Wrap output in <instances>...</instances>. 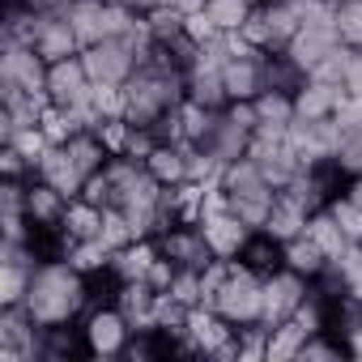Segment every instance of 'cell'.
Wrapping results in <instances>:
<instances>
[{"label":"cell","mask_w":362,"mask_h":362,"mask_svg":"<svg viewBox=\"0 0 362 362\" xmlns=\"http://www.w3.org/2000/svg\"><path fill=\"white\" fill-rule=\"evenodd\" d=\"M107 5H128V9H136V0H107Z\"/></svg>","instance_id":"obj_45"},{"label":"cell","mask_w":362,"mask_h":362,"mask_svg":"<svg viewBox=\"0 0 362 362\" xmlns=\"http://www.w3.org/2000/svg\"><path fill=\"white\" fill-rule=\"evenodd\" d=\"M77 358H90L77 320H69V324H39V362H77Z\"/></svg>","instance_id":"obj_15"},{"label":"cell","mask_w":362,"mask_h":362,"mask_svg":"<svg viewBox=\"0 0 362 362\" xmlns=\"http://www.w3.org/2000/svg\"><path fill=\"white\" fill-rule=\"evenodd\" d=\"M341 197L362 209V175H349V179H345V192H341Z\"/></svg>","instance_id":"obj_42"},{"label":"cell","mask_w":362,"mask_h":362,"mask_svg":"<svg viewBox=\"0 0 362 362\" xmlns=\"http://www.w3.org/2000/svg\"><path fill=\"white\" fill-rule=\"evenodd\" d=\"M175 303H184V307H201L205 303V286H201V269H175V281L166 290Z\"/></svg>","instance_id":"obj_33"},{"label":"cell","mask_w":362,"mask_h":362,"mask_svg":"<svg viewBox=\"0 0 362 362\" xmlns=\"http://www.w3.org/2000/svg\"><path fill=\"white\" fill-rule=\"evenodd\" d=\"M184 35H188L197 47H205V43H218V39H222V30L214 26V18H209L205 9H197V13H188V18H184Z\"/></svg>","instance_id":"obj_38"},{"label":"cell","mask_w":362,"mask_h":362,"mask_svg":"<svg viewBox=\"0 0 362 362\" xmlns=\"http://www.w3.org/2000/svg\"><path fill=\"white\" fill-rule=\"evenodd\" d=\"M337 35L345 47H362V0H337Z\"/></svg>","instance_id":"obj_32"},{"label":"cell","mask_w":362,"mask_h":362,"mask_svg":"<svg viewBox=\"0 0 362 362\" xmlns=\"http://www.w3.org/2000/svg\"><path fill=\"white\" fill-rule=\"evenodd\" d=\"M209 307L222 311L235 328L239 324H260V315H264V277L252 273V269H243L235 260L230 273H226V281H222V290L214 294Z\"/></svg>","instance_id":"obj_5"},{"label":"cell","mask_w":362,"mask_h":362,"mask_svg":"<svg viewBox=\"0 0 362 362\" xmlns=\"http://www.w3.org/2000/svg\"><path fill=\"white\" fill-rule=\"evenodd\" d=\"M153 5H170V0H136V9L145 13V9H153Z\"/></svg>","instance_id":"obj_44"},{"label":"cell","mask_w":362,"mask_h":362,"mask_svg":"<svg viewBox=\"0 0 362 362\" xmlns=\"http://www.w3.org/2000/svg\"><path fill=\"white\" fill-rule=\"evenodd\" d=\"M0 86H18L26 94H47V60L30 43H0Z\"/></svg>","instance_id":"obj_9"},{"label":"cell","mask_w":362,"mask_h":362,"mask_svg":"<svg viewBox=\"0 0 362 362\" xmlns=\"http://www.w3.org/2000/svg\"><path fill=\"white\" fill-rule=\"evenodd\" d=\"M158 260V239H132L124 247H115V260H111V273L119 281H145L149 264Z\"/></svg>","instance_id":"obj_22"},{"label":"cell","mask_w":362,"mask_h":362,"mask_svg":"<svg viewBox=\"0 0 362 362\" xmlns=\"http://www.w3.org/2000/svg\"><path fill=\"white\" fill-rule=\"evenodd\" d=\"M64 214H69V197L60 188H52L47 179L30 175V184H26V218H30V230H60L64 226Z\"/></svg>","instance_id":"obj_12"},{"label":"cell","mask_w":362,"mask_h":362,"mask_svg":"<svg viewBox=\"0 0 362 362\" xmlns=\"http://www.w3.org/2000/svg\"><path fill=\"white\" fill-rule=\"evenodd\" d=\"M337 162H341L349 175H362V136H345V141H341Z\"/></svg>","instance_id":"obj_41"},{"label":"cell","mask_w":362,"mask_h":362,"mask_svg":"<svg viewBox=\"0 0 362 362\" xmlns=\"http://www.w3.org/2000/svg\"><path fill=\"white\" fill-rule=\"evenodd\" d=\"M103 222H107V209L90 205L86 197H73V201H69L64 230H69L73 243H81V239H103Z\"/></svg>","instance_id":"obj_24"},{"label":"cell","mask_w":362,"mask_h":362,"mask_svg":"<svg viewBox=\"0 0 362 362\" xmlns=\"http://www.w3.org/2000/svg\"><path fill=\"white\" fill-rule=\"evenodd\" d=\"M81 197H86L90 205H98V209H115V179L107 175V166H103L98 175H90V179H86Z\"/></svg>","instance_id":"obj_36"},{"label":"cell","mask_w":362,"mask_h":362,"mask_svg":"<svg viewBox=\"0 0 362 362\" xmlns=\"http://www.w3.org/2000/svg\"><path fill=\"white\" fill-rule=\"evenodd\" d=\"M358 247H362V243H358Z\"/></svg>","instance_id":"obj_47"},{"label":"cell","mask_w":362,"mask_h":362,"mask_svg":"<svg viewBox=\"0 0 362 362\" xmlns=\"http://www.w3.org/2000/svg\"><path fill=\"white\" fill-rule=\"evenodd\" d=\"M337 43H341L337 22H303V26H298V35L290 39V47H286V52H290V56H294L307 73H311V69H315V64H320L332 47H337Z\"/></svg>","instance_id":"obj_16"},{"label":"cell","mask_w":362,"mask_h":362,"mask_svg":"<svg viewBox=\"0 0 362 362\" xmlns=\"http://www.w3.org/2000/svg\"><path fill=\"white\" fill-rule=\"evenodd\" d=\"M30 175H35V166L22 158V149L0 141V179H30Z\"/></svg>","instance_id":"obj_39"},{"label":"cell","mask_w":362,"mask_h":362,"mask_svg":"<svg viewBox=\"0 0 362 362\" xmlns=\"http://www.w3.org/2000/svg\"><path fill=\"white\" fill-rule=\"evenodd\" d=\"M247 5H252V9H256V5H264V0H247Z\"/></svg>","instance_id":"obj_46"},{"label":"cell","mask_w":362,"mask_h":362,"mask_svg":"<svg viewBox=\"0 0 362 362\" xmlns=\"http://www.w3.org/2000/svg\"><path fill=\"white\" fill-rule=\"evenodd\" d=\"M158 239V252L175 264V269H205L214 260V247L201 230V222H170L166 230L153 235Z\"/></svg>","instance_id":"obj_8"},{"label":"cell","mask_w":362,"mask_h":362,"mask_svg":"<svg viewBox=\"0 0 362 362\" xmlns=\"http://www.w3.org/2000/svg\"><path fill=\"white\" fill-rule=\"evenodd\" d=\"M218 188L226 197V205L252 226V230H264L273 205H277V188L264 179V170L252 162V158H239V162H226L222 175H218Z\"/></svg>","instance_id":"obj_3"},{"label":"cell","mask_w":362,"mask_h":362,"mask_svg":"<svg viewBox=\"0 0 362 362\" xmlns=\"http://www.w3.org/2000/svg\"><path fill=\"white\" fill-rule=\"evenodd\" d=\"M39 179H47L52 188H60L69 201L73 197H81V188H86V175H81V166L73 162V153L64 149V145H52L47 153H43V162H39V170H35Z\"/></svg>","instance_id":"obj_19"},{"label":"cell","mask_w":362,"mask_h":362,"mask_svg":"<svg viewBox=\"0 0 362 362\" xmlns=\"http://www.w3.org/2000/svg\"><path fill=\"white\" fill-rule=\"evenodd\" d=\"M201 230H205V239H209L218 260H239V252H243V243L252 235V226L226 205L218 184L209 188V201H205V214H201Z\"/></svg>","instance_id":"obj_6"},{"label":"cell","mask_w":362,"mask_h":362,"mask_svg":"<svg viewBox=\"0 0 362 362\" xmlns=\"http://www.w3.org/2000/svg\"><path fill=\"white\" fill-rule=\"evenodd\" d=\"M35 324H69L81 320L90 307V277L81 269H73L69 260H43L30 277L26 303H22Z\"/></svg>","instance_id":"obj_1"},{"label":"cell","mask_w":362,"mask_h":362,"mask_svg":"<svg viewBox=\"0 0 362 362\" xmlns=\"http://www.w3.org/2000/svg\"><path fill=\"white\" fill-rule=\"evenodd\" d=\"M256 103V115H260V128H290L294 124V94H281V90H264Z\"/></svg>","instance_id":"obj_29"},{"label":"cell","mask_w":362,"mask_h":362,"mask_svg":"<svg viewBox=\"0 0 362 362\" xmlns=\"http://www.w3.org/2000/svg\"><path fill=\"white\" fill-rule=\"evenodd\" d=\"M145 170L158 179L162 188H179L192 179V145H170L162 141L149 158H145Z\"/></svg>","instance_id":"obj_18"},{"label":"cell","mask_w":362,"mask_h":362,"mask_svg":"<svg viewBox=\"0 0 362 362\" xmlns=\"http://www.w3.org/2000/svg\"><path fill=\"white\" fill-rule=\"evenodd\" d=\"M184 18H188V13H179L175 5H153V9H145L149 39H153V43H175V39H184Z\"/></svg>","instance_id":"obj_30"},{"label":"cell","mask_w":362,"mask_h":362,"mask_svg":"<svg viewBox=\"0 0 362 362\" xmlns=\"http://www.w3.org/2000/svg\"><path fill=\"white\" fill-rule=\"evenodd\" d=\"M341 98H345V86H332V81L307 77V86L294 94V119H307V124L332 119L337 107H341Z\"/></svg>","instance_id":"obj_17"},{"label":"cell","mask_w":362,"mask_h":362,"mask_svg":"<svg viewBox=\"0 0 362 362\" xmlns=\"http://www.w3.org/2000/svg\"><path fill=\"white\" fill-rule=\"evenodd\" d=\"M90 73L81 64V56H69V60H56L47 64V98L56 107H77L86 94H90Z\"/></svg>","instance_id":"obj_14"},{"label":"cell","mask_w":362,"mask_h":362,"mask_svg":"<svg viewBox=\"0 0 362 362\" xmlns=\"http://www.w3.org/2000/svg\"><path fill=\"white\" fill-rule=\"evenodd\" d=\"M184 98H188V90H184V73H179V69L141 64L124 81V119L128 124H158L166 111H175Z\"/></svg>","instance_id":"obj_2"},{"label":"cell","mask_w":362,"mask_h":362,"mask_svg":"<svg viewBox=\"0 0 362 362\" xmlns=\"http://www.w3.org/2000/svg\"><path fill=\"white\" fill-rule=\"evenodd\" d=\"M307 337H311V332H307L298 320H281V324H273V328H269V362L298 358V349H303Z\"/></svg>","instance_id":"obj_27"},{"label":"cell","mask_w":362,"mask_h":362,"mask_svg":"<svg viewBox=\"0 0 362 362\" xmlns=\"http://www.w3.org/2000/svg\"><path fill=\"white\" fill-rule=\"evenodd\" d=\"M332 124L341 128V136H362V94H349V90H345V98H341Z\"/></svg>","instance_id":"obj_35"},{"label":"cell","mask_w":362,"mask_h":362,"mask_svg":"<svg viewBox=\"0 0 362 362\" xmlns=\"http://www.w3.org/2000/svg\"><path fill=\"white\" fill-rule=\"evenodd\" d=\"M307 235H311V239H315V243L324 247V256H328V260H341V256H345V252L354 247V243L345 239V230L337 226V218H332L328 209H315V214H311V222H307Z\"/></svg>","instance_id":"obj_25"},{"label":"cell","mask_w":362,"mask_h":362,"mask_svg":"<svg viewBox=\"0 0 362 362\" xmlns=\"http://www.w3.org/2000/svg\"><path fill=\"white\" fill-rule=\"evenodd\" d=\"M170 345H175V341H170L162 328L145 324V328H132V341H128L124 358H128V362H153V358H170Z\"/></svg>","instance_id":"obj_26"},{"label":"cell","mask_w":362,"mask_h":362,"mask_svg":"<svg viewBox=\"0 0 362 362\" xmlns=\"http://www.w3.org/2000/svg\"><path fill=\"white\" fill-rule=\"evenodd\" d=\"M307 69L290 56V52H264V90H281V94H298L307 86Z\"/></svg>","instance_id":"obj_23"},{"label":"cell","mask_w":362,"mask_h":362,"mask_svg":"<svg viewBox=\"0 0 362 362\" xmlns=\"http://www.w3.org/2000/svg\"><path fill=\"white\" fill-rule=\"evenodd\" d=\"M281 252H286V243H281L277 235H269V230H252L247 243H243V252H239V264L252 269V273H260V277H269V273L281 269Z\"/></svg>","instance_id":"obj_20"},{"label":"cell","mask_w":362,"mask_h":362,"mask_svg":"<svg viewBox=\"0 0 362 362\" xmlns=\"http://www.w3.org/2000/svg\"><path fill=\"white\" fill-rule=\"evenodd\" d=\"M30 47H35L47 64L69 60V56H81V39H77V30H73V22H69L64 9H43V13H39V26H35Z\"/></svg>","instance_id":"obj_11"},{"label":"cell","mask_w":362,"mask_h":362,"mask_svg":"<svg viewBox=\"0 0 362 362\" xmlns=\"http://www.w3.org/2000/svg\"><path fill=\"white\" fill-rule=\"evenodd\" d=\"M324 209H328V214L337 218V226L345 230V239H349V243H362V209H358L354 201L337 197V201H328Z\"/></svg>","instance_id":"obj_34"},{"label":"cell","mask_w":362,"mask_h":362,"mask_svg":"<svg viewBox=\"0 0 362 362\" xmlns=\"http://www.w3.org/2000/svg\"><path fill=\"white\" fill-rule=\"evenodd\" d=\"M341 358H349V341L328 332V328L311 332L303 341V349H298V362H341Z\"/></svg>","instance_id":"obj_28"},{"label":"cell","mask_w":362,"mask_h":362,"mask_svg":"<svg viewBox=\"0 0 362 362\" xmlns=\"http://www.w3.org/2000/svg\"><path fill=\"white\" fill-rule=\"evenodd\" d=\"M337 269H341V277H345V290H354L358 298H362V247L354 243L341 260H332Z\"/></svg>","instance_id":"obj_40"},{"label":"cell","mask_w":362,"mask_h":362,"mask_svg":"<svg viewBox=\"0 0 362 362\" xmlns=\"http://www.w3.org/2000/svg\"><path fill=\"white\" fill-rule=\"evenodd\" d=\"M349 358H362V328L349 337Z\"/></svg>","instance_id":"obj_43"},{"label":"cell","mask_w":362,"mask_h":362,"mask_svg":"<svg viewBox=\"0 0 362 362\" xmlns=\"http://www.w3.org/2000/svg\"><path fill=\"white\" fill-rule=\"evenodd\" d=\"M81 324V337H86V349L90 358H124L128 341H132V320L119 311V303H90L86 315L77 320Z\"/></svg>","instance_id":"obj_4"},{"label":"cell","mask_w":362,"mask_h":362,"mask_svg":"<svg viewBox=\"0 0 362 362\" xmlns=\"http://www.w3.org/2000/svg\"><path fill=\"white\" fill-rule=\"evenodd\" d=\"M81 64H86L90 81H98V86H124L141 69V52L128 39H103V43H90L81 52Z\"/></svg>","instance_id":"obj_7"},{"label":"cell","mask_w":362,"mask_h":362,"mask_svg":"<svg viewBox=\"0 0 362 362\" xmlns=\"http://www.w3.org/2000/svg\"><path fill=\"white\" fill-rule=\"evenodd\" d=\"M281 264H286V269H294L298 277H307V281H315V277H320V273H324V269H328L332 260H328V256H324V247H320V243H315V239H311V235L303 230V235H294V239H286V252H281Z\"/></svg>","instance_id":"obj_21"},{"label":"cell","mask_w":362,"mask_h":362,"mask_svg":"<svg viewBox=\"0 0 362 362\" xmlns=\"http://www.w3.org/2000/svg\"><path fill=\"white\" fill-rule=\"evenodd\" d=\"M230 103H252L264 94V52H235L222 69Z\"/></svg>","instance_id":"obj_13"},{"label":"cell","mask_w":362,"mask_h":362,"mask_svg":"<svg viewBox=\"0 0 362 362\" xmlns=\"http://www.w3.org/2000/svg\"><path fill=\"white\" fill-rule=\"evenodd\" d=\"M205 13L214 18V26H218L222 35H235V30L247 22L252 5H247V0H205Z\"/></svg>","instance_id":"obj_31"},{"label":"cell","mask_w":362,"mask_h":362,"mask_svg":"<svg viewBox=\"0 0 362 362\" xmlns=\"http://www.w3.org/2000/svg\"><path fill=\"white\" fill-rule=\"evenodd\" d=\"M311 294V281L307 277H298L294 269H277V273H269L264 277V315H260V324H281V320H290L298 307H303V298Z\"/></svg>","instance_id":"obj_10"},{"label":"cell","mask_w":362,"mask_h":362,"mask_svg":"<svg viewBox=\"0 0 362 362\" xmlns=\"http://www.w3.org/2000/svg\"><path fill=\"white\" fill-rule=\"evenodd\" d=\"M9 145H18V149H22V158H26V162H30L35 170H39V162H43V153L52 149V141L43 136V128H22V132H18V136L9 141Z\"/></svg>","instance_id":"obj_37"}]
</instances>
